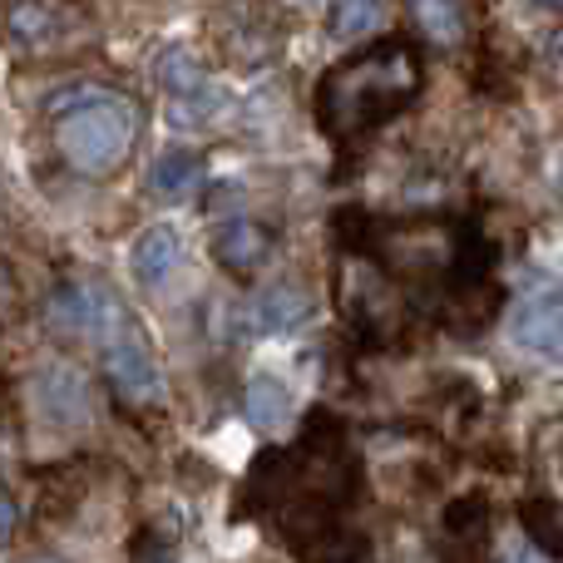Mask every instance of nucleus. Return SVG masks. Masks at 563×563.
<instances>
[{
  "label": "nucleus",
  "mask_w": 563,
  "mask_h": 563,
  "mask_svg": "<svg viewBox=\"0 0 563 563\" xmlns=\"http://www.w3.org/2000/svg\"><path fill=\"white\" fill-rule=\"evenodd\" d=\"M420 95V59L406 40L356 49L327 69L317 85V119L331 139H361L371 129L390 124L400 109H410Z\"/></svg>",
  "instance_id": "obj_1"
},
{
  "label": "nucleus",
  "mask_w": 563,
  "mask_h": 563,
  "mask_svg": "<svg viewBox=\"0 0 563 563\" xmlns=\"http://www.w3.org/2000/svg\"><path fill=\"white\" fill-rule=\"evenodd\" d=\"M55 114V148L75 174L109 178L129 164L139 144V109L134 99L99 85H79L49 104Z\"/></svg>",
  "instance_id": "obj_2"
},
{
  "label": "nucleus",
  "mask_w": 563,
  "mask_h": 563,
  "mask_svg": "<svg viewBox=\"0 0 563 563\" xmlns=\"http://www.w3.org/2000/svg\"><path fill=\"white\" fill-rule=\"evenodd\" d=\"M45 321L55 331H69V336H99V341L124 331V311L114 307V297L89 287V282H65L59 291H49Z\"/></svg>",
  "instance_id": "obj_3"
},
{
  "label": "nucleus",
  "mask_w": 563,
  "mask_h": 563,
  "mask_svg": "<svg viewBox=\"0 0 563 563\" xmlns=\"http://www.w3.org/2000/svg\"><path fill=\"white\" fill-rule=\"evenodd\" d=\"M69 10L59 0H0V40L20 55H45L65 40Z\"/></svg>",
  "instance_id": "obj_4"
},
{
  "label": "nucleus",
  "mask_w": 563,
  "mask_h": 563,
  "mask_svg": "<svg viewBox=\"0 0 563 563\" xmlns=\"http://www.w3.org/2000/svg\"><path fill=\"white\" fill-rule=\"evenodd\" d=\"M104 376L129 406H158L164 400V376H158L154 356L144 351V341L124 336V331L104 341Z\"/></svg>",
  "instance_id": "obj_5"
},
{
  "label": "nucleus",
  "mask_w": 563,
  "mask_h": 563,
  "mask_svg": "<svg viewBox=\"0 0 563 563\" xmlns=\"http://www.w3.org/2000/svg\"><path fill=\"white\" fill-rule=\"evenodd\" d=\"M509 336L539 361H563V291H534L515 307Z\"/></svg>",
  "instance_id": "obj_6"
},
{
  "label": "nucleus",
  "mask_w": 563,
  "mask_h": 563,
  "mask_svg": "<svg viewBox=\"0 0 563 563\" xmlns=\"http://www.w3.org/2000/svg\"><path fill=\"white\" fill-rule=\"evenodd\" d=\"M35 400L45 410V420H55V426H85L95 416V396H89L85 371L65 366V361H55V366H45L35 376Z\"/></svg>",
  "instance_id": "obj_7"
},
{
  "label": "nucleus",
  "mask_w": 563,
  "mask_h": 563,
  "mask_svg": "<svg viewBox=\"0 0 563 563\" xmlns=\"http://www.w3.org/2000/svg\"><path fill=\"white\" fill-rule=\"evenodd\" d=\"M178 263H184V243H178L174 228H144V233L134 238V247H129V267H134V277L144 282V287H164L168 277L178 273Z\"/></svg>",
  "instance_id": "obj_8"
},
{
  "label": "nucleus",
  "mask_w": 563,
  "mask_h": 563,
  "mask_svg": "<svg viewBox=\"0 0 563 563\" xmlns=\"http://www.w3.org/2000/svg\"><path fill=\"white\" fill-rule=\"evenodd\" d=\"M213 253H218V263L233 267V273H253V267L273 253V233H267L263 223H253V218H233V223L213 238Z\"/></svg>",
  "instance_id": "obj_9"
},
{
  "label": "nucleus",
  "mask_w": 563,
  "mask_h": 563,
  "mask_svg": "<svg viewBox=\"0 0 563 563\" xmlns=\"http://www.w3.org/2000/svg\"><path fill=\"white\" fill-rule=\"evenodd\" d=\"M410 20L420 25V35L440 49H455L470 30V5L465 0H406Z\"/></svg>",
  "instance_id": "obj_10"
},
{
  "label": "nucleus",
  "mask_w": 563,
  "mask_h": 563,
  "mask_svg": "<svg viewBox=\"0 0 563 563\" xmlns=\"http://www.w3.org/2000/svg\"><path fill=\"white\" fill-rule=\"evenodd\" d=\"M198 184H203V158H198L194 148H168V154H158L154 168H148V188H154L158 198H168V203L198 194Z\"/></svg>",
  "instance_id": "obj_11"
},
{
  "label": "nucleus",
  "mask_w": 563,
  "mask_h": 563,
  "mask_svg": "<svg viewBox=\"0 0 563 563\" xmlns=\"http://www.w3.org/2000/svg\"><path fill=\"white\" fill-rule=\"evenodd\" d=\"M307 317H311V297L297 282H273V287H263V297L253 301V321L263 331H291Z\"/></svg>",
  "instance_id": "obj_12"
},
{
  "label": "nucleus",
  "mask_w": 563,
  "mask_h": 563,
  "mask_svg": "<svg viewBox=\"0 0 563 563\" xmlns=\"http://www.w3.org/2000/svg\"><path fill=\"white\" fill-rule=\"evenodd\" d=\"M243 410L257 430H277L291 420V390L282 386L277 376H253L247 380V396H243Z\"/></svg>",
  "instance_id": "obj_13"
},
{
  "label": "nucleus",
  "mask_w": 563,
  "mask_h": 563,
  "mask_svg": "<svg viewBox=\"0 0 563 563\" xmlns=\"http://www.w3.org/2000/svg\"><path fill=\"white\" fill-rule=\"evenodd\" d=\"M376 25H380V0H336V5H331V20H327V30L336 40H361Z\"/></svg>",
  "instance_id": "obj_14"
},
{
  "label": "nucleus",
  "mask_w": 563,
  "mask_h": 563,
  "mask_svg": "<svg viewBox=\"0 0 563 563\" xmlns=\"http://www.w3.org/2000/svg\"><path fill=\"white\" fill-rule=\"evenodd\" d=\"M158 85L168 89V95H194V89L208 85V69L198 65L188 49H164V59H158Z\"/></svg>",
  "instance_id": "obj_15"
},
{
  "label": "nucleus",
  "mask_w": 563,
  "mask_h": 563,
  "mask_svg": "<svg viewBox=\"0 0 563 563\" xmlns=\"http://www.w3.org/2000/svg\"><path fill=\"white\" fill-rule=\"evenodd\" d=\"M495 563H554V559H549L539 544H529L525 534H515V539H505V544H499V559Z\"/></svg>",
  "instance_id": "obj_16"
},
{
  "label": "nucleus",
  "mask_w": 563,
  "mask_h": 563,
  "mask_svg": "<svg viewBox=\"0 0 563 563\" xmlns=\"http://www.w3.org/2000/svg\"><path fill=\"white\" fill-rule=\"evenodd\" d=\"M15 525H20V505L0 489V544H10V534H15Z\"/></svg>",
  "instance_id": "obj_17"
},
{
  "label": "nucleus",
  "mask_w": 563,
  "mask_h": 563,
  "mask_svg": "<svg viewBox=\"0 0 563 563\" xmlns=\"http://www.w3.org/2000/svg\"><path fill=\"white\" fill-rule=\"evenodd\" d=\"M539 10H563V0H534Z\"/></svg>",
  "instance_id": "obj_18"
},
{
  "label": "nucleus",
  "mask_w": 563,
  "mask_h": 563,
  "mask_svg": "<svg viewBox=\"0 0 563 563\" xmlns=\"http://www.w3.org/2000/svg\"><path fill=\"white\" fill-rule=\"evenodd\" d=\"M25 563H59V559H45V554H40V559H25Z\"/></svg>",
  "instance_id": "obj_19"
},
{
  "label": "nucleus",
  "mask_w": 563,
  "mask_h": 563,
  "mask_svg": "<svg viewBox=\"0 0 563 563\" xmlns=\"http://www.w3.org/2000/svg\"><path fill=\"white\" fill-rule=\"evenodd\" d=\"M559 485H563V450H559Z\"/></svg>",
  "instance_id": "obj_20"
},
{
  "label": "nucleus",
  "mask_w": 563,
  "mask_h": 563,
  "mask_svg": "<svg viewBox=\"0 0 563 563\" xmlns=\"http://www.w3.org/2000/svg\"><path fill=\"white\" fill-rule=\"evenodd\" d=\"M559 184H563V164H559Z\"/></svg>",
  "instance_id": "obj_21"
}]
</instances>
